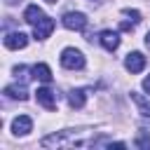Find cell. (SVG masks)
<instances>
[{
  "instance_id": "13",
  "label": "cell",
  "mask_w": 150,
  "mask_h": 150,
  "mask_svg": "<svg viewBox=\"0 0 150 150\" xmlns=\"http://www.w3.org/2000/svg\"><path fill=\"white\" fill-rule=\"evenodd\" d=\"M33 75H35L40 82H45V84L52 82V70H49L47 63H38V66H33Z\"/></svg>"
},
{
  "instance_id": "12",
  "label": "cell",
  "mask_w": 150,
  "mask_h": 150,
  "mask_svg": "<svg viewBox=\"0 0 150 150\" xmlns=\"http://www.w3.org/2000/svg\"><path fill=\"white\" fill-rule=\"evenodd\" d=\"M5 96H7V98L26 101V98H28V91H26V87H23V84H9V87H5Z\"/></svg>"
},
{
  "instance_id": "14",
  "label": "cell",
  "mask_w": 150,
  "mask_h": 150,
  "mask_svg": "<svg viewBox=\"0 0 150 150\" xmlns=\"http://www.w3.org/2000/svg\"><path fill=\"white\" fill-rule=\"evenodd\" d=\"M131 98H134V103L138 105V110H141V115L150 120V101H148L145 96H141V94H136V91H131Z\"/></svg>"
},
{
  "instance_id": "11",
  "label": "cell",
  "mask_w": 150,
  "mask_h": 150,
  "mask_svg": "<svg viewBox=\"0 0 150 150\" xmlns=\"http://www.w3.org/2000/svg\"><path fill=\"white\" fill-rule=\"evenodd\" d=\"M42 16H45V12H42L38 5H28V7H26V12H23V21H26V23H30V26H35Z\"/></svg>"
},
{
  "instance_id": "20",
  "label": "cell",
  "mask_w": 150,
  "mask_h": 150,
  "mask_svg": "<svg viewBox=\"0 0 150 150\" xmlns=\"http://www.w3.org/2000/svg\"><path fill=\"white\" fill-rule=\"evenodd\" d=\"M47 2H52V5H54V2H56V0H47Z\"/></svg>"
},
{
  "instance_id": "5",
  "label": "cell",
  "mask_w": 150,
  "mask_h": 150,
  "mask_svg": "<svg viewBox=\"0 0 150 150\" xmlns=\"http://www.w3.org/2000/svg\"><path fill=\"white\" fill-rule=\"evenodd\" d=\"M35 98H38V103H40L42 108H47V110H56V96H54V91H52L49 87H38Z\"/></svg>"
},
{
  "instance_id": "8",
  "label": "cell",
  "mask_w": 150,
  "mask_h": 150,
  "mask_svg": "<svg viewBox=\"0 0 150 150\" xmlns=\"http://www.w3.org/2000/svg\"><path fill=\"white\" fill-rule=\"evenodd\" d=\"M30 129H33V120H30L28 115H19V117L12 120V131H14L16 136H26Z\"/></svg>"
},
{
  "instance_id": "18",
  "label": "cell",
  "mask_w": 150,
  "mask_h": 150,
  "mask_svg": "<svg viewBox=\"0 0 150 150\" xmlns=\"http://www.w3.org/2000/svg\"><path fill=\"white\" fill-rule=\"evenodd\" d=\"M145 45L150 47V30H148V35H145Z\"/></svg>"
},
{
  "instance_id": "10",
  "label": "cell",
  "mask_w": 150,
  "mask_h": 150,
  "mask_svg": "<svg viewBox=\"0 0 150 150\" xmlns=\"http://www.w3.org/2000/svg\"><path fill=\"white\" fill-rule=\"evenodd\" d=\"M87 103V89H70L68 91V105L70 108H84Z\"/></svg>"
},
{
  "instance_id": "6",
  "label": "cell",
  "mask_w": 150,
  "mask_h": 150,
  "mask_svg": "<svg viewBox=\"0 0 150 150\" xmlns=\"http://www.w3.org/2000/svg\"><path fill=\"white\" fill-rule=\"evenodd\" d=\"M124 68H127L129 73H141V70L145 68V56H143L141 52H129L127 59H124Z\"/></svg>"
},
{
  "instance_id": "7",
  "label": "cell",
  "mask_w": 150,
  "mask_h": 150,
  "mask_svg": "<svg viewBox=\"0 0 150 150\" xmlns=\"http://www.w3.org/2000/svg\"><path fill=\"white\" fill-rule=\"evenodd\" d=\"M26 45H28V35L21 33V30L5 35V47H7V49H23Z\"/></svg>"
},
{
  "instance_id": "2",
  "label": "cell",
  "mask_w": 150,
  "mask_h": 150,
  "mask_svg": "<svg viewBox=\"0 0 150 150\" xmlns=\"http://www.w3.org/2000/svg\"><path fill=\"white\" fill-rule=\"evenodd\" d=\"M61 66L68 68V70H80V68H84V56H82V52L75 49V47H66V49L61 52Z\"/></svg>"
},
{
  "instance_id": "4",
  "label": "cell",
  "mask_w": 150,
  "mask_h": 150,
  "mask_svg": "<svg viewBox=\"0 0 150 150\" xmlns=\"http://www.w3.org/2000/svg\"><path fill=\"white\" fill-rule=\"evenodd\" d=\"M52 30H54V21L45 14V16L33 26V38H35V40H45V38L52 35Z\"/></svg>"
},
{
  "instance_id": "19",
  "label": "cell",
  "mask_w": 150,
  "mask_h": 150,
  "mask_svg": "<svg viewBox=\"0 0 150 150\" xmlns=\"http://www.w3.org/2000/svg\"><path fill=\"white\" fill-rule=\"evenodd\" d=\"M5 2H7V5H16L19 0H5Z\"/></svg>"
},
{
  "instance_id": "3",
  "label": "cell",
  "mask_w": 150,
  "mask_h": 150,
  "mask_svg": "<svg viewBox=\"0 0 150 150\" xmlns=\"http://www.w3.org/2000/svg\"><path fill=\"white\" fill-rule=\"evenodd\" d=\"M61 21L68 30H84V26H87V16L82 12H66Z\"/></svg>"
},
{
  "instance_id": "16",
  "label": "cell",
  "mask_w": 150,
  "mask_h": 150,
  "mask_svg": "<svg viewBox=\"0 0 150 150\" xmlns=\"http://www.w3.org/2000/svg\"><path fill=\"white\" fill-rule=\"evenodd\" d=\"M134 145H136V148H150V136H148L145 131H141L138 138L134 141Z\"/></svg>"
},
{
  "instance_id": "17",
  "label": "cell",
  "mask_w": 150,
  "mask_h": 150,
  "mask_svg": "<svg viewBox=\"0 0 150 150\" xmlns=\"http://www.w3.org/2000/svg\"><path fill=\"white\" fill-rule=\"evenodd\" d=\"M143 89H145V91H148V94H150V75H148V77H145V80H143Z\"/></svg>"
},
{
  "instance_id": "9",
  "label": "cell",
  "mask_w": 150,
  "mask_h": 150,
  "mask_svg": "<svg viewBox=\"0 0 150 150\" xmlns=\"http://www.w3.org/2000/svg\"><path fill=\"white\" fill-rule=\"evenodd\" d=\"M98 40H101V45H103L108 52H115V49L120 47V35H117L115 30H103V33L98 35Z\"/></svg>"
},
{
  "instance_id": "1",
  "label": "cell",
  "mask_w": 150,
  "mask_h": 150,
  "mask_svg": "<svg viewBox=\"0 0 150 150\" xmlns=\"http://www.w3.org/2000/svg\"><path fill=\"white\" fill-rule=\"evenodd\" d=\"M84 131H61L54 136H47L40 141L42 148H73V145H89V141L82 138Z\"/></svg>"
},
{
  "instance_id": "15",
  "label": "cell",
  "mask_w": 150,
  "mask_h": 150,
  "mask_svg": "<svg viewBox=\"0 0 150 150\" xmlns=\"http://www.w3.org/2000/svg\"><path fill=\"white\" fill-rule=\"evenodd\" d=\"M122 14L131 19V21H122V26H120L122 30H131V28H134V26H136V23L141 21V12H136V9H124Z\"/></svg>"
}]
</instances>
